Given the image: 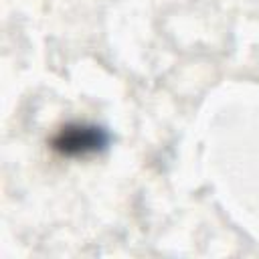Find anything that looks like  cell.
<instances>
[{
  "label": "cell",
  "instance_id": "6da1fadb",
  "mask_svg": "<svg viewBox=\"0 0 259 259\" xmlns=\"http://www.w3.org/2000/svg\"><path fill=\"white\" fill-rule=\"evenodd\" d=\"M107 144V136L97 125L71 123L65 125L55 138L53 148L65 156H87L101 150Z\"/></svg>",
  "mask_w": 259,
  "mask_h": 259
}]
</instances>
